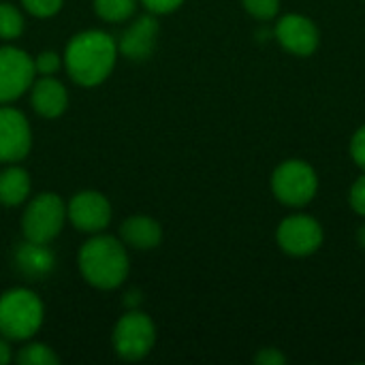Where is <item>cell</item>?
I'll return each instance as SVG.
<instances>
[{"label": "cell", "instance_id": "6da1fadb", "mask_svg": "<svg viewBox=\"0 0 365 365\" xmlns=\"http://www.w3.org/2000/svg\"><path fill=\"white\" fill-rule=\"evenodd\" d=\"M118 41L103 30H83L75 34L64 49V66L71 79L92 88L103 83L118 60Z\"/></svg>", "mask_w": 365, "mask_h": 365}, {"label": "cell", "instance_id": "7a4b0ae2", "mask_svg": "<svg viewBox=\"0 0 365 365\" xmlns=\"http://www.w3.org/2000/svg\"><path fill=\"white\" fill-rule=\"evenodd\" d=\"M77 265L83 280L101 291L118 289L130 272L126 246L105 233L92 235V240L81 246L77 255Z\"/></svg>", "mask_w": 365, "mask_h": 365}, {"label": "cell", "instance_id": "3957f363", "mask_svg": "<svg viewBox=\"0 0 365 365\" xmlns=\"http://www.w3.org/2000/svg\"><path fill=\"white\" fill-rule=\"evenodd\" d=\"M43 319L45 308L34 291L15 287L0 295V336L6 340H30L41 329Z\"/></svg>", "mask_w": 365, "mask_h": 365}, {"label": "cell", "instance_id": "277c9868", "mask_svg": "<svg viewBox=\"0 0 365 365\" xmlns=\"http://www.w3.org/2000/svg\"><path fill=\"white\" fill-rule=\"evenodd\" d=\"M66 220V205L56 192H41L36 195L24 216H21V231L28 242L49 244L53 242Z\"/></svg>", "mask_w": 365, "mask_h": 365}, {"label": "cell", "instance_id": "5b68a950", "mask_svg": "<svg viewBox=\"0 0 365 365\" xmlns=\"http://www.w3.org/2000/svg\"><path fill=\"white\" fill-rule=\"evenodd\" d=\"M113 351L124 361H141L148 357L156 344V325L154 321L139 312L137 308L126 312L113 327Z\"/></svg>", "mask_w": 365, "mask_h": 365}, {"label": "cell", "instance_id": "8992f818", "mask_svg": "<svg viewBox=\"0 0 365 365\" xmlns=\"http://www.w3.org/2000/svg\"><path fill=\"white\" fill-rule=\"evenodd\" d=\"M317 171L304 160H287L276 167L272 175V190L276 199L291 207H302L310 203L317 195Z\"/></svg>", "mask_w": 365, "mask_h": 365}, {"label": "cell", "instance_id": "52a82bcc", "mask_svg": "<svg viewBox=\"0 0 365 365\" xmlns=\"http://www.w3.org/2000/svg\"><path fill=\"white\" fill-rule=\"evenodd\" d=\"M34 60L19 47H0V105L19 98L34 81Z\"/></svg>", "mask_w": 365, "mask_h": 365}, {"label": "cell", "instance_id": "ba28073f", "mask_svg": "<svg viewBox=\"0 0 365 365\" xmlns=\"http://www.w3.org/2000/svg\"><path fill=\"white\" fill-rule=\"evenodd\" d=\"M66 218L77 231L96 235L103 233L111 222V203L96 190H81L66 205Z\"/></svg>", "mask_w": 365, "mask_h": 365}, {"label": "cell", "instance_id": "9c48e42d", "mask_svg": "<svg viewBox=\"0 0 365 365\" xmlns=\"http://www.w3.org/2000/svg\"><path fill=\"white\" fill-rule=\"evenodd\" d=\"M278 246L291 257H308L323 244V229L312 216L295 214L280 222L276 231Z\"/></svg>", "mask_w": 365, "mask_h": 365}, {"label": "cell", "instance_id": "30bf717a", "mask_svg": "<svg viewBox=\"0 0 365 365\" xmlns=\"http://www.w3.org/2000/svg\"><path fill=\"white\" fill-rule=\"evenodd\" d=\"M30 148L32 130L28 118L13 107H0V163H19L28 156Z\"/></svg>", "mask_w": 365, "mask_h": 365}, {"label": "cell", "instance_id": "8fae6325", "mask_svg": "<svg viewBox=\"0 0 365 365\" xmlns=\"http://www.w3.org/2000/svg\"><path fill=\"white\" fill-rule=\"evenodd\" d=\"M276 41L295 56H310L319 47V28L317 24L297 13H289L278 19L274 28Z\"/></svg>", "mask_w": 365, "mask_h": 365}, {"label": "cell", "instance_id": "7c38bea8", "mask_svg": "<svg viewBox=\"0 0 365 365\" xmlns=\"http://www.w3.org/2000/svg\"><path fill=\"white\" fill-rule=\"evenodd\" d=\"M156 38H158V21L154 13H145L141 17H137L120 36L118 41V49L124 58L141 62L145 58H150V53L156 47Z\"/></svg>", "mask_w": 365, "mask_h": 365}, {"label": "cell", "instance_id": "4fadbf2b", "mask_svg": "<svg viewBox=\"0 0 365 365\" xmlns=\"http://www.w3.org/2000/svg\"><path fill=\"white\" fill-rule=\"evenodd\" d=\"M30 101L38 115L58 118L66 111L68 92L53 75H41V79L32 81L30 86Z\"/></svg>", "mask_w": 365, "mask_h": 365}, {"label": "cell", "instance_id": "5bb4252c", "mask_svg": "<svg viewBox=\"0 0 365 365\" xmlns=\"http://www.w3.org/2000/svg\"><path fill=\"white\" fill-rule=\"evenodd\" d=\"M122 242L135 250H152L163 242L160 225L150 216H130L120 229Z\"/></svg>", "mask_w": 365, "mask_h": 365}, {"label": "cell", "instance_id": "9a60e30c", "mask_svg": "<svg viewBox=\"0 0 365 365\" xmlns=\"http://www.w3.org/2000/svg\"><path fill=\"white\" fill-rule=\"evenodd\" d=\"M15 261H17V267L28 278H43L56 265V257L47 248V244H36V242H28V240H26V244H21L17 248Z\"/></svg>", "mask_w": 365, "mask_h": 365}, {"label": "cell", "instance_id": "2e32d148", "mask_svg": "<svg viewBox=\"0 0 365 365\" xmlns=\"http://www.w3.org/2000/svg\"><path fill=\"white\" fill-rule=\"evenodd\" d=\"M30 175L17 163H11L4 171H0V203L6 207L21 205L30 195Z\"/></svg>", "mask_w": 365, "mask_h": 365}, {"label": "cell", "instance_id": "e0dca14e", "mask_svg": "<svg viewBox=\"0 0 365 365\" xmlns=\"http://www.w3.org/2000/svg\"><path fill=\"white\" fill-rule=\"evenodd\" d=\"M94 11L101 19L120 24L135 15L137 0H94Z\"/></svg>", "mask_w": 365, "mask_h": 365}, {"label": "cell", "instance_id": "ac0fdd59", "mask_svg": "<svg viewBox=\"0 0 365 365\" xmlns=\"http://www.w3.org/2000/svg\"><path fill=\"white\" fill-rule=\"evenodd\" d=\"M15 361L21 365H58L60 357L47 344L30 342L24 349H19V353L15 355Z\"/></svg>", "mask_w": 365, "mask_h": 365}, {"label": "cell", "instance_id": "d6986e66", "mask_svg": "<svg viewBox=\"0 0 365 365\" xmlns=\"http://www.w3.org/2000/svg\"><path fill=\"white\" fill-rule=\"evenodd\" d=\"M24 32V15L17 6L9 2H0V38L13 41Z\"/></svg>", "mask_w": 365, "mask_h": 365}, {"label": "cell", "instance_id": "ffe728a7", "mask_svg": "<svg viewBox=\"0 0 365 365\" xmlns=\"http://www.w3.org/2000/svg\"><path fill=\"white\" fill-rule=\"evenodd\" d=\"M242 4L252 17H257L261 21L276 17V13L280 9V0H242Z\"/></svg>", "mask_w": 365, "mask_h": 365}, {"label": "cell", "instance_id": "44dd1931", "mask_svg": "<svg viewBox=\"0 0 365 365\" xmlns=\"http://www.w3.org/2000/svg\"><path fill=\"white\" fill-rule=\"evenodd\" d=\"M64 0H21L24 9L34 17H51L62 9Z\"/></svg>", "mask_w": 365, "mask_h": 365}, {"label": "cell", "instance_id": "7402d4cb", "mask_svg": "<svg viewBox=\"0 0 365 365\" xmlns=\"http://www.w3.org/2000/svg\"><path fill=\"white\" fill-rule=\"evenodd\" d=\"M34 60V71L38 75H56L62 66V58L56 51H41Z\"/></svg>", "mask_w": 365, "mask_h": 365}, {"label": "cell", "instance_id": "603a6c76", "mask_svg": "<svg viewBox=\"0 0 365 365\" xmlns=\"http://www.w3.org/2000/svg\"><path fill=\"white\" fill-rule=\"evenodd\" d=\"M184 0H141V4L148 9V13H154V15H167V13H173L175 9L182 6Z\"/></svg>", "mask_w": 365, "mask_h": 365}, {"label": "cell", "instance_id": "cb8c5ba5", "mask_svg": "<svg viewBox=\"0 0 365 365\" xmlns=\"http://www.w3.org/2000/svg\"><path fill=\"white\" fill-rule=\"evenodd\" d=\"M351 207L359 214V216H365V175L357 178V182L353 184L351 188Z\"/></svg>", "mask_w": 365, "mask_h": 365}, {"label": "cell", "instance_id": "d4e9b609", "mask_svg": "<svg viewBox=\"0 0 365 365\" xmlns=\"http://www.w3.org/2000/svg\"><path fill=\"white\" fill-rule=\"evenodd\" d=\"M351 154H353V160L361 167L365 171V124L353 135V141H351Z\"/></svg>", "mask_w": 365, "mask_h": 365}, {"label": "cell", "instance_id": "484cf974", "mask_svg": "<svg viewBox=\"0 0 365 365\" xmlns=\"http://www.w3.org/2000/svg\"><path fill=\"white\" fill-rule=\"evenodd\" d=\"M259 365H282L287 364V357L278 349H261L255 357Z\"/></svg>", "mask_w": 365, "mask_h": 365}, {"label": "cell", "instance_id": "4316f807", "mask_svg": "<svg viewBox=\"0 0 365 365\" xmlns=\"http://www.w3.org/2000/svg\"><path fill=\"white\" fill-rule=\"evenodd\" d=\"M13 361V353L9 346V340L4 336H0V365H6Z\"/></svg>", "mask_w": 365, "mask_h": 365}, {"label": "cell", "instance_id": "83f0119b", "mask_svg": "<svg viewBox=\"0 0 365 365\" xmlns=\"http://www.w3.org/2000/svg\"><path fill=\"white\" fill-rule=\"evenodd\" d=\"M357 240H359V244H361V248L365 250V225L364 227H359V233H357Z\"/></svg>", "mask_w": 365, "mask_h": 365}]
</instances>
